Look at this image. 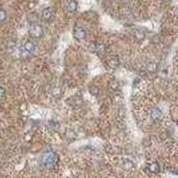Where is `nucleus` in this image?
<instances>
[{
	"label": "nucleus",
	"mask_w": 178,
	"mask_h": 178,
	"mask_svg": "<svg viewBox=\"0 0 178 178\" xmlns=\"http://www.w3.org/2000/svg\"><path fill=\"white\" fill-rule=\"evenodd\" d=\"M58 160V157L57 156L56 153L53 152L45 153L43 155V163L47 167H53L56 165Z\"/></svg>",
	"instance_id": "1"
},
{
	"label": "nucleus",
	"mask_w": 178,
	"mask_h": 178,
	"mask_svg": "<svg viewBox=\"0 0 178 178\" xmlns=\"http://www.w3.org/2000/svg\"><path fill=\"white\" fill-rule=\"evenodd\" d=\"M29 33L33 38H39L43 35V28L38 24H34L31 26Z\"/></svg>",
	"instance_id": "2"
},
{
	"label": "nucleus",
	"mask_w": 178,
	"mask_h": 178,
	"mask_svg": "<svg viewBox=\"0 0 178 178\" xmlns=\"http://www.w3.org/2000/svg\"><path fill=\"white\" fill-rule=\"evenodd\" d=\"M73 36L75 39H83L85 38L86 33L82 28H76L73 31Z\"/></svg>",
	"instance_id": "3"
},
{
	"label": "nucleus",
	"mask_w": 178,
	"mask_h": 178,
	"mask_svg": "<svg viewBox=\"0 0 178 178\" xmlns=\"http://www.w3.org/2000/svg\"><path fill=\"white\" fill-rule=\"evenodd\" d=\"M42 17L44 20L48 21L50 20L53 17V11L52 9L50 8H44L42 12Z\"/></svg>",
	"instance_id": "4"
},
{
	"label": "nucleus",
	"mask_w": 178,
	"mask_h": 178,
	"mask_svg": "<svg viewBox=\"0 0 178 178\" xmlns=\"http://www.w3.org/2000/svg\"><path fill=\"white\" fill-rule=\"evenodd\" d=\"M67 10L70 12V13H72V12H75L76 8H77V3L74 0H71V1H69L67 4Z\"/></svg>",
	"instance_id": "5"
},
{
	"label": "nucleus",
	"mask_w": 178,
	"mask_h": 178,
	"mask_svg": "<svg viewBox=\"0 0 178 178\" xmlns=\"http://www.w3.org/2000/svg\"><path fill=\"white\" fill-rule=\"evenodd\" d=\"M161 116H162V113H161L160 110L158 109H153L152 111H151V113H150V117L152 118L153 121L158 120L161 117Z\"/></svg>",
	"instance_id": "6"
},
{
	"label": "nucleus",
	"mask_w": 178,
	"mask_h": 178,
	"mask_svg": "<svg viewBox=\"0 0 178 178\" xmlns=\"http://www.w3.org/2000/svg\"><path fill=\"white\" fill-rule=\"evenodd\" d=\"M35 48V44L33 43V42H31V41H27V42H26V43H25V45H24V49H25L27 53L34 52Z\"/></svg>",
	"instance_id": "7"
},
{
	"label": "nucleus",
	"mask_w": 178,
	"mask_h": 178,
	"mask_svg": "<svg viewBox=\"0 0 178 178\" xmlns=\"http://www.w3.org/2000/svg\"><path fill=\"white\" fill-rule=\"evenodd\" d=\"M149 170L152 172H158L159 171V167L158 166L157 163H153L152 165L149 167Z\"/></svg>",
	"instance_id": "8"
},
{
	"label": "nucleus",
	"mask_w": 178,
	"mask_h": 178,
	"mask_svg": "<svg viewBox=\"0 0 178 178\" xmlns=\"http://www.w3.org/2000/svg\"><path fill=\"white\" fill-rule=\"evenodd\" d=\"M7 18V14L4 11L0 10V22H4L5 19Z\"/></svg>",
	"instance_id": "9"
},
{
	"label": "nucleus",
	"mask_w": 178,
	"mask_h": 178,
	"mask_svg": "<svg viewBox=\"0 0 178 178\" xmlns=\"http://www.w3.org/2000/svg\"><path fill=\"white\" fill-rule=\"evenodd\" d=\"M4 93H5V90H4V87L0 85V100H1V99H2V97L4 96Z\"/></svg>",
	"instance_id": "10"
}]
</instances>
